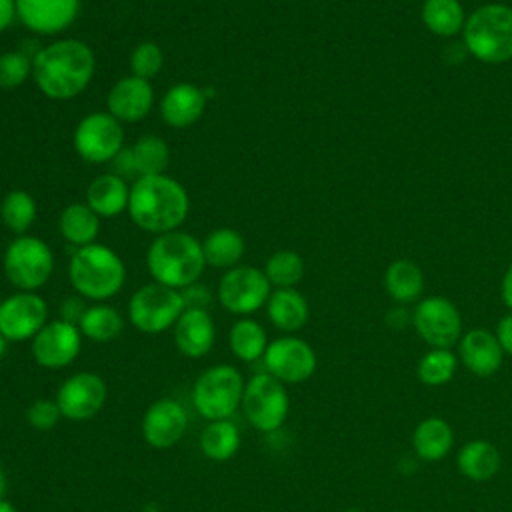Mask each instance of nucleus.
I'll return each instance as SVG.
<instances>
[{
    "mask_svg": "<svg viewBox=\"0 0 512 512\" xmlns=\"http://www.w3.org/2000/svg\"><path fill=\"white\" fill-rule=\"evenodd\" d=\"M264 274L274 288H294L304 276V260L294 250H276L266 260Z\"/></svg>",
    "mask_w": 512,
    "mask_h": 512,
    "instance_id": "obj_37",
    "label": "nucleus"
},
{
    "mask_svg": "<svg viewBox=\"0 0 512 512\" xmlns=\"http://www.w3.org/2000/svg\"><path fill=\"white\" fill-rule=\"evenodd\" d=\"M228 346L238 360L256 362L262 360L268 348V334L260 322L242 316L228 332Z\"/></svg>",
    "mask_w": 512,
    "mask_h": 512,
    "instance_id": "obj_31",
    "label": "nucleus"
},
{
    "mask_svg": "<svg viewBox=\"0 0 512 512\" xmlns=\"http://www.w3.org/2000/svg\"><path fill=\"white\" fill-rule=\"evenodd\" d=\"M384 288L396 304L418 302L424 292V274L420 266L408 258H398L384 272Z\"/></svg>",
    "mask_w": 512,
    "mask_h": 512,
    "instance_id": "obj_27",
    "label": "nucleus"
},
{
    "mask_svg": "<svg viewBox=\"0 0 512 512\" xmlns=\"http://www.w3.org/2000/svg\"><path fill=\"white\" fill-rule=\"evenodd\" d=\"M96 72L92 48L76 38L56 40L32 56V80L50 100H70L82 94Z\"/></svg>",
    "mask_w": 512,
    "mask_h": 512,
    "instance_id": "obj_1",
    "label": "nucleus"
},
{
    "mask_svg": "<svg viewBox=\"0 0 512 512\" xmlns=\"http://www.w3.org/2000/svg\"><path fill=\"white\" fill-rule=\"evenodd\" d=\"M200 450L212 462H226L240 450L242 436L238 426L228 420H212L200 432Z\"/></svg>",
    "mask_w": 512,
    "mask_h": 512,
    "instance_id": "obj_30",
    "label": "nucleus"
},
{
    "mask_svg": "<svg viewBox=\"0 0 512 512\" xmlns=\"http://www.w3.org/2000/svg\"><path fill=\"white\" fill-rule=\"evenodd\" d=\"M420 16L424 26L442 38L456 36L466 24L460 0H424Z\"/></svg>",
    "mask_w": 512,
    "mask_h": 512,
    "instance_id": "obj_32",
    "label": "nucleus"
},
{
    "mask_svg": "<svg viewBox=\"0 0 512 512\" xmlns=\"http://www.w3.org/2000/svg\"><path fill=\"white\" fill-rule=\"evenodd\" d=\"M112 172L120 178H128L136 174V166H134V156H132V148H122L112 160Z\"/></svg>",
    "mask_w": 512,
    "mask_h": 512,
    "instance_id": "obj_43",
    "label": "nucleus"
},
{
    "mask_svg": "<svg viewBox=\"0 0 512 512\" xmlns=\"http://www.w3.org/2000/svg\"><path fill=\"white\" fill-rule=\"evenodd\" d=\"M6 348H8V340L0 334V362H2L4 356H6Z\"/></svg>",
    "mask_w": 512,
    "mask_h": 512,
    "instance_id": "obj_49",
    "label": "nucleus"
},
{
    "mask_svg": "<svg viewBox=\"0 0 512 512\" xmlns=\"http://www.w3.org/2000/svg\"><path fill=\"white\" fill-rule=\"evenodd\" d=\"M266 312L272 326L286 334L298 332L310 318L308 300L296 288H276L266 302Z\"/></svg>",
    "mask_w": 512,
    "mask_h": 512,
    "instance_id": "obj_26",
    "label": "nucleus"
},
{
    "mask_svg": "<svg viewBox=\"0 0 512 512\" xmlns=\"http://www.w3.org/2000/svg\"><path fill=\"white\" fill-rule=\"evenodd\" d=\"M82 0H16V18L34 34L54 36L80 16Z\"/></svg>",
    "mask_w": 512,
    "mask_h": 512,
    "instance_id": "obj_18",
    "label": "nucleus"
},
{
    "mask_svg": "<svg viewBox=\"0 0 512 512\" xmlns=\"http://www.w3.org/2000/svg\"><path fill=\"white\" fill-rule=\"evenodd\" d=\"M244 248L246 244L242 234L228 226L210 230L202 240V254L206 260V266H212V268L230 270L238 266V262L244 256Z\"/></svg>",
    "mask_w": 512,
    "mask_h": 512,
    "instance_id": "obj_29",
    "label": "nucleus"
},
{
    "mask_svg": "<svg viewBox=\"0 0 512 512\" xmlns=\"http://www.w3.org/2000/svg\"><path fill=\"white\" fill-rule=\"evenodd\" d=\"M82 332L76 324L66 320H50L32 338L30 352L38 366L46 370H60L70 366L82 350Z\"/></svg>",
    "mask_w": 512,
    "mask_h": 512,
    "instance_id": "obj_16",
    "label": "nucleus"
},
{
    "mask_svg": "<svg viewBox=\"0 0 512 512\" xmlns=\"http://www.w3.org/2000/svg\"><path fill=\"white\" fill-rule=\"evenodd\" d=\"M146 268L154 282L174 290L198 282L206 268L202 242L182 230L158 234L146 252Z\"/></svg>",
    "mask_w": 512,
    "mask_h": 512,
    "instance_id": "obj_3",
    "label": "nucleus"
},
{
    "mask_svg": "<svg viewBox=\"0 0 512 512\" xmlns=\"http://www.w3.org/2000/svg\"><path fill=\"white\" fill-rule=\"evenodd\" d=\"M32 78V58L22 50L0 54V90H14Z\"/></svg>",
    "mask_w": 512,
    "mask_h": 512,
    "instance_id": "obj_38",
    "label": "nucleus"
},
{
    "mask_svg": "<svg viewBox=\"0 0 512 512\" xmlns=\"http://www.w3.org/2000/svg\"><path fill=\"white\" fill-rule=\"evenodd\" d=\"M106 396L108 386L100 374L76 372L60 384L54 400L62 412V418L72 422H86L98 416L106 404Z\"/></svg>",
    "mask_w": 512,
    "mask_h": 512,
    "instance_id": "obj_14",
    "label": "nucleus"
},
{
    "mask_svg": "<svg viewBox=\"0 0 512 512\" xmlns=\"http://www.w3.org/2000/svg\"><path fill=\"white\" fill-rule=\"evenodd\" d=\"M188 210V192L172 176H140L130 186L128 216L144 232L164 234L178 230Z\"/></svg>",
    "mask_w": 512,
    "mask_h": 512,
    "instance_id": "obj_2",
    "label": "nucleus"
},
{
    "mask_svg": "<svg viewBox=\"0 0 512 512\" xmlns=\"http://www.w3.org/2000/svg\"><path fill=\"white\" fill-rule=\"evenodd\" d=\"M180 294H182L186 308H204L206 310V306L210 302V290L198 282L186 286L184 290H180Z\"/></svg>",
    "mask_w": 512,
    "mask_h": 512,
    "instance_id": "obj_41",
    "label": "nucleus"
},
{
    "mask_svg": "<svg viewBox=\"0 0 512 512\" xmlns=\"http://www.w3.org/2000/svg\"><path fill=\"white\" fill-rule=\"evenodd\" d=\"M460 366L458 354L450 348H430L416 364V376L424 386L440 388L448 384Z\"/></svg>",
    "mask_w": 512,
    "mask_h": 512,
    "instance_id": "obj_34",
    "label": "nucleus"
},
{
    "mask_svg": "<svg viewBox=\"0 0 512 512\" xmlns=\"http://www.w3.org/2000/svg\"><path fill=\"white\" fill-rule=\"evenodd\" d=\"M86 308L88 306L84 304L82 296H68V298H64V302L60 306V320H66V322L78 326Z\"/></svg>",
    "mask_w": 512,
    "mask_h": 512,
    "instance_id": "obj_42",
    "label": "nucleus"
},
{
    "mask_svg": "<svg viewBox=\"0 0 512 512\" xmlns=\"http://www.w3.org/2000/svg\"><path fill=\"white\" fill-rule=\"evenodd\" d=\"M410 446L420 460L440 462L454 446V430L442 416H428L412 430Z\"/></svg>",
    "mask_w": 512,
    "mask_h": 512,
    "instance_id": "obj_23",
    "label": "nucleus"
},
{
    "mask_svg": "<svg viewBox=\"0 0 512 512\" xmlns=\"http://www.w3.org/2000/svg\"><path fill=\"white\" fill-rule=\"evenodd\" d=\"M16 18V0H0V32H4Z\"/></svg>",
    "mask_w": 512,
    "mask_h": 512,
    "instance_id": "obj_45",
    "label": "nucleus"
},
{
    "mask_svg": "<svg viewBox=\"0 0 512 512\" xmlns=\"http://www.w3.org/2000/svg\"><path fill=\"white\" fill-rule=\"evenodd\" d=\"M108 112L122 124H134L146 118L154 104V90L148 80L124 76L116 80L106 96Z\"/></svg>",
    "mask_w": 512,
    "mask_h": 512,
    "instance_id": "obj_20",
    "label": "nucleus"
},
{
    "mask_svg": "<svg viewBox=\"0 0 512 512\" xmlns=\"http://www.w3.org/2000/svg\"><path fill=\"white\" fill-rule=\"evenodd\" d=\"M130 186L114 172L98 174L86 188V204L100 218H114L128 210Z\"/></svg>",
    "mask_w": 512,
    "mask_h": 512,
    "instance_id": "obj_25",
    "label": "nucleus"
},
{
    "mask_svg": "<svg viewBox=\"0 0 512 512\" xmlns=\"http://www.w3.org/2000/svg\"><path fill=\"white\" fill-rule=\"evenodd\" d=\"M458 360L460 364L478 378L494 376L502 362L504 350L492 330L470 328L458 340Z\"/></svg>",
    "mask_w": 512,
    "mask_h": 512,
    "instance_id": "obj_19",
    "label": "nucleus"
},
{
    "mask_svg": "<svg viewBox=\"0 0 512 512\" xmlns=\"http://www.w3.org/2000/svg\"><path fill=\"white\" fill-rule=\"evenodd\" d=\"M184 308L180 290L150 282L130 296L128 320L142 334H160L174 328Z\"/></svg>",
    "mask_w": 512,
    "mask_h": 512,
    "instance_id": "obj_9",
    "label": "nucleus"
},
{
    "mask_svg": "<svg viewBox=\"0 0 512 512\" xmlns=\"http://www.w3.org/2000/svg\"><path fill=\"white\" fill-rule=\"evenodd\" d=\"M264 368L282 384H302L316 372L318 358L314 348L298 336H280L268 342L262 356Z\"/></svg>",
    "mask_w": 512,
    "mask_h": 512,
    "instance_id": "obj_13",
    "label": "nucleus"
},
{
    "mask_svg": "<svg viewBox=\"0 0 512 512\" xmlns=\"http://www.w3.org/2000/svg\"><path fill=\"white\" fill-rule=\"evenodd\" d=\"M398 512H414V510H398Z\"/></svg>",
    "mask_w": 512,
    "mask_h": 512,
    "instance_id": "obj_51",
    "label": "nucleus"
},
{
    "mask_svg": "<svg viewBox=\"0 0 512 512\" xmlns=\"http://www.w3.org/2000/svg\"><path fill=\"white\" fill-rule=\"evenodd\" d=\"M68 278L78 296L106 302L122 290L126 266L110 246L92 242L74 250L68 262Z\"/></svg>",
    "mask_w": 512,
    "mask_h": 512,
    "instance_id": "obj_4",
    "label": "nucleus"
},
{
    "mask_svg": "<svg viewBox=\"0 0 512 512\" xmlns=\"http://www.w3.org/2000/svg\"><path fill=\"white\" fill-rule=\"evenodd\" d=\"M4 276L8 282L24 292L42 288L54 272L52 248L38 236H16L4 250Z\"/></svg>",
    "mask_w": 512,
    "mask_h": 512,
    "instance_id": "obj_7",
    "label": "nucleus"
},
{
    "mask_svg": "<svg viewBox=\"0 0 512 512\" xmlns=\"http://www.w3.org/2000/svg\"><path fill=\"white\" fill-rule=\"evenodd\" d=\"M412 326L430 348H452L462 332V316L444 296L420 298L412 310Z\"/></svg>",
    "mask_w": 512,
    "mask_h": 512,
    "instance_id": "obj_12",
    "label": "nucleus"
},
{
    "mask_svg": "<svg viewBox=\"0 0 512 512\" xmlns=\"http://www.w3.org/2000/svg\"><path fill=\"white\" fill-rule=\"evenodd\" d=\"M0 512H18V508H16L10 500L2 498V500H0Z\"/></svg>",
    "mask_w": 512,
    "mask_h": 512,
    "instance_id": "obj_48",
    "label": "nucleus"
},
{
    "mask_svg": "<svg viewBox=\"0 0 512 512\" xmlns=\"http://www.w3.org/2000/svg\"><path fill=\"white\" fill-rule=\"evenodd\" d=\"M342 512H366V510H362V508H346Z\"/></svg>",
    "mask_w": 512,
    "mask_h": 512,
    "instance_id": "obj_50",
    "label": "nucleus"
},
{
    "mask_svg": "<svg viewBox=\"0 0 512 512\" xmlns=\"http://www.w3.org/2000/svg\"><path fill=\"white\" fill-rule=\"evenodd\" d=\"M130 148H132L138 178L164 174L170 162V148L164 138L156 134H144Z\"/></svg>",
    "mask_w": 512,
    "mask_h": 512,
    "instance_id": "obj_36",
    "label": "nucleus"
},
{
    "mask_svg": "<svg viewBox=\"0 0 512 512\" xmlns=\"http://www.w3.org/2000/svg\"><path fill=\"white\" fill-rule=\"evenodd\" d=\"M206 94L192 82L170 86L160 100V116L170 128H188L196 124L206 108Z\"/></svg>",
    "mask_w": 512,
    "mask_h": 512,
    "instance_id": "obj_22",
    "label": "nucleus"
},
{
    "mask_svg": "<svg viewBox=\"0 0 512 512\" xmlns=\"http://www.w3.org/2000/svg\"><path fill=\"white\" fill-rule=\"evenodd\" d=\"M80 332L84 338L104 344L114 340L122 328H124V320L120 316V312L104 302H96L92 306L86 308L80 324H78Z\"/></svg>",
    "mask_w": 512,
    "mask_h": 512,
    "instance_id": "obj_33",
    "label": "nucleus"
},
{
    "mask_svg": "<svg viewBox=\"0 0 512 512\" xmlns=\"http://www.w3.org/2000/svg\"><path fill=\"white\" fill-rule=\"evenodd\" d=\"M6 488H8V478H6L4 468L0 466V500H2V498H4V494H6Z\"/></svg>",
    "mask_w": 512,
    "mask_h": 512,
    "instance_id": "obj_47",
    "label": "nucleus"
},
{
    "mask_svg": "<svg viewBox=\"0 0 512 512\" xmlns=\"http://www.w3.org/2000/svg\"><path fill=\"white\" fill-rule=\"evenodd\" d=\"M58 228L70 246L82 248L96 240L100 232V216L86 202H74L60 212Z\"/></svg>",
    "mask_w": 512,
    "mask_h": 512,
    "instance_id": "obj_28",
    "label": "nucleus"
},
{
    "mask_svg": "<svg viewBox=\"0 0 512 512\" xmlns=\"http://www.w3.org/2000/svg\"><path fill=\"white\" fill-rule=\"evenodd\" d=\"M496 338L504 350V354L512 356V312L504 314L500 320H498V326H496Z\"/></svg>",
    "mask_w": 512,
    "mask_h": 512,
    "instance_id": "obj_44",
    "label": "nucleus"
},
{
    "mask_svg": "<svg viewBox=\"0 0 512 512\" xmlns=\"http://www.w3.org/2000/svg\"><path fill=\"white\" fill-rule=\"evenodd\" d=\"M216 340V326L208 310L204 308H184L174 324V344L178 352L186 358L206 356Z\"/></svg>",
    "mask_w": 512,
    "mask_h": 512,
    "instance_id": "obj_21",
    "label": "nucleus"
},
{
    "mask_svg": "<svg viewBox=\"0 0 512 512\" xmlns=\"http://www.w3.org/2000/svg\"><path fill=\"white\" fill-rule=\"evenodd\" d=\"M462 36L466 50L480 62L504 64L512 60V6L482 4L466 16Z\"/></svg>",
    "mask_w": 512,
    "mask_h": 512,
    "instance_id": "obj_5",
    "label": "nucleus"
},
{
    "mask_svg": "<svg viewBox=\"0 0 512 512\" xmlns=\"http://www.w3.org/2000/svg\"><path fill=\"white\" fill-rule=\"evenodd\" d=\"M62 420V412L54 398H36L26 410V422L38 432H50Z\"/></svg>",
    "mask_w": 512,
    "mask_h": 512,
    "instance_id": "obj_40",
    "label": "nucleus"
},
{
    "mask_svg": "<svg viewBox=\"0 0 512 512\" xmlns=\"http://www.w3.org/2000/svg\"><path fill=\"white\" fill-rule=\"evenodd\" d=\"M218 302L236 316H250L266 306L272 284L256 266H234L218 282Z\"/></svg>",
    "mask_w": 512,
    "mask_h": 512,
    "instance_id": "obj_10",
    "label": "nucleus"
},
{
    "mask_svg": "<svg viewBox=\"0 0 512 512\" xmlns=\"http://www.w3.org/2000/svg\"><path fill=\"white\" fill-rule=\"evenodd\" d=\"M500 296L504 306L512 312V264L506 268L504 276H502V284H500Z\"/></svg>",
    "mask_w": 512,
    "mask_h": 512,
    "instance_id": "obj_46",
    "label": "nucleus"
},
{
    "mask_svg": "<svg viewBox=\"0 0 512 512\" xmlns=\"http://www.w3.org/2000/svg\"><path fill=\"white\" fill-rule=\"evenodd\" d=\"M240 408L254 430H280L290 412V396L286 384H282L268 372L254 374L244 386Z\"/></svg>",
    "mask_w": 512,
    "mask_h": 512,
    "instance_id": "obj_8",
    "label": "nucleus"
},
{
    "mask_svg": "<svg viewBox=\"0 0 512 512\" xmlns=\"http://www.w3.org/2000/svg\"><path fill=\"white\" fill-rule=\"evenodd\" d=\"M48 322V304L36 292L18 290L0 302V334L8 342L32 340Z\"/></svg>",
    "mask_w": 512,
    "mask_h": 512,
    "instance_id": "obj_15",
    "label": "nucleus"
},
{
    "mask_svg": "<svg viewBox=\"0 0 512 512\" xmlns=\"http://www.w3.org/2000/svg\"><path fill=\"white\" fill-rule=\"evenodd\" d=\"M72 140L84 162L104 164L124 148V128L110 112H92L78 122Z\"/></svg>",
    "mask_w": 512,
    "mask_h": 512,
    "instance_id": "obj_11",
    "label": "nucleus"
},
{
    "mask_svg": "<svg viewBox=\"0 0 512 512\" xmlns=\"http://www.w3.org/2000/svg\"><path fill=\"white\" fill-rule=\"evenodd\" d=\"M36 214V200L26 190H12L0 202V220L16 236H22L32 228Z\"/></svg>",
    "mask_w": 512,
    "mask_h": 512,
    "instance_id": "obj_35",
    "label": "nucleus"
},
{
    "mask_svg": "<svg viewBox=\"0 0 512 512\" xmlns=\"http://www.w3.org/2000/svg\"><path fill=\"white\" fill-rule=\"evenodd\" d=\"M188 428V414L174 398L154 400L142 414L140 430L150 448L168 450L176 446Z\"/></svg>",
    "mask_w": 512,
    "mask_h": 512,
    "instance_id": "obj_17",
    "label": "nucleus"
},
{
    "mask_svg": "<svg viewBox=\"0 0 512 512\" xmlns=\"http://www.w3.org/2000/svg\"><path fill=\"white\" fill-rule=\"evenodd\" d=\"M162 66H164V52L152 40L140 42L130 54V72L132 76H138L142 80L150 82L152 78H156Z\"/></svg>",
    "mask_w": 512,
    "mask_h": 512,
    "instance_id": "obj_39",
    "label": "nucleus"
},
{
    "mask_svg": "<svg viewBox=\"0 0 512 512\" xmlns=\"http://www.w3.org/2000/svg\"><path fill=\"white\" fill-rule=\"evenodd\" d=\"M502 466V456L496 444L486 438H474L460 446L456 454L458 472L472 482L492 480Z\"/></svg>",
    "mask_w": 512,
    "mask_h": 512,
    "instance_id": "obj_24",
    "label": "nucleus"
},
{
    "mask_svg": "<svg viewBox=\"0 0 512 512\" xmlns=\"http://www.w3.org/2000/svg\"><path fill=\"white\" fill-rule=\"evenodd\" d=\"M244 378L232 364H216L206 368L192 386V404L196 412L212 420H228L242 404Z\"/></svg>",
    "mask_w": 512,
    "mask_h": 512,
    "instance_id": "obj_6",
    "label": "nucleus"
}]
</instances>
